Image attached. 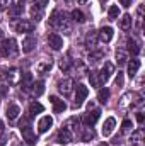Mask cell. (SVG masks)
<instances>
[{
	"instance_id": "6da1fadb",
	"label": "cell",
	"mask_w": 145,
	"mask_h": 146,
	"mask_svg": "<svg viewBox=\"0 0 145 146\" xmlns=\"http://www.w3.org/2000/svg\"><path fill=\"white\" fill-rule=\"evenodd\" d=\"M19 129H21V133H22V139L28 143V145H36L38 138L36 134H34V131H33V127L29 126V119L28 117H24L21 122H19Z\"/></svg>"
},
{
	"instance_id": "7a4b0ae2",
	"label": "cell",
	"mask_w": 145,
	"mask_h": 146,
	"mask_svg": "<svg viewBox=\"0 0 145 146\" xmlns=\"http://www.w3.org/2000/svg\"><path fill=\"white\" fill-rule=\"evenodd\" d=\"M15 53H17V46H15V41H14V39H5V41H2V44H0V56H2V58L14 56Z\"/></svg>"
},
{
	"instance_id": "3957f363",
	"label": "cell",
	"mask_w": 145,
	"mask_h": 146,
	"mask_svg": "<svg viewBox=\"0 0 145 146\" xmlns=\"http://www.w3.org/2000/svg\"><path fill=\"white\" fill-rule=\"evenodd\" d=\"M87 95H89V88H87L85 85H77V90H75V102H73V106H75V107H80V106L84 104V100L87 99Z\"/></svg>"
},
{
	"instance_id": "277c9868",
	"label": "cell",
	"mask_w": 145,
	"mask_h": 146,
	"mask_svg": "<svg viewBox=\"0 0 145 146\" xmlns=\"http://www.w3.org/2000/svg\"><path fill=\"white\" fill-rule=\"evenodd\" d=\"M135 99H140V95H138V94H133V92H128V94H125V95L119 99L118 107H119V109H126V107H130V106L135 104Z\"/></svg>"
},
{
	"instance_id": "5b68a950",
	"label": "cell",
	"mask_w": 145,
	"mask_h": 146,
	"mask_svg": "<svg viewBox=\"0 0 145 146\" xmlns=\"http://www.w3.org/2000/svg\"><path fill=\"white\" fill-rule=\"evenodd\" d=\"M113 73H114V65H113V63H109V61H108V63H104L103 70H101V72L97 73V75H99V80H101V85L108 82V80H109V76H111Z\"/></svg>"
},
{
	"instance_id": "8992f818",
	"label": "cell",
	"mask_w": 145,
	"mask_h": 146,
	"mask_svg": "<svg viewBox=\"0 0 145 146\" xmlns=\"http://www.w3.org/2000/svg\"><path fill=\"white\" fill-rule=\"evenodd\" d=\"M72 131L68 129V127H62L60 131H58V136H56V141L60 143V145H68V143H72Z\"/></svg>"
},
{
	"instance_id": "52a82bcc",
	"label": "cell",
	"mask_w": 145,
	"mask_h": 146,
	"mask_svg": "<svg viewBox=\"0 0 145 146\" xmlns=\"http://www.w3.org/2000/svg\"><path fill=\"white\" fill-rule=\"evenodd\" d=\"M36 48V37L33 34H28V36L22 39V53H31L33 49Z\"/></svg>"
},
{
	"instance_id": "ba28073f",
	"label": "cell",
	"mask_w": 145,
	"mask_h": 146,
	"mask_svg": "<svg viewBox=\"0 0 145 146\" xmlns=\"http://www.w3.org/2000/svg\"><path fill=\"white\" fill-rule=\"evenodd\" d=\"M14 27H15V31H17V33H21V34H22V33H31V31L34 29V24H33L31 21L21 19L19 22H15V26H14Z\"/></svg>"
},
{
	"instance_id": "9c48e42d",
	"label": "cell",
	"mask_w": 145,
	"mask_h": 146,
	"mask_svg": "<svg viewBox=\"0 0 145 146\" xmlns=\"http://www.w3.org/2000/svg\"><path fill=\"white\" fill-rule=\"evenodd\" d=\"M48 44H50V48H51V49L58 51V49H62V48H63V39H62V36H58V34L51 33V34L48 36Z\"/></svg>"
},
{
	"instance_id": "30bf717a",
	"label": "cell",
	"mask_w": 145,
	"mask_h": 146,
	"mask_svg": "<svg viewBox=\"0 0 145 146\" xmlns=\"http://www.w3.org/2000/svg\"><path fill=\"white\" fill-rule=\"evenodd\" d=\"M101 117V110L99 109H92L89 110L87 114H85V117H84V122L87 124V126H94L96 122H97V119Z\"/></svg>"
},
{
	"instance_id": "8fae6325",
	"label": "cell",
	"mask_w": 145,
	"mask_h": 146,
	"mask_svg": "<svg viewBox=\"0 0 145 146\" xmlns=\"http://www.w3.org/2000/svg\"><path fill=\"white\" fill-rule=\"evenodd\" d=\"M72 88H73V80L72 78H65V80L58 82V92H60V94L68 95V94L72 92Z\"/></svg>"
},
{
	"instance_id": "7c38bea8",
	"label": "cell",
	"mask_w": 145,
	"mask_h": 146,
	"mask_svg": "<svg viewBox=\"0 0 145 146\" xmlns=\"http://www.w3.org/2000/svg\"><path fill=\"white\" fill-rule=\"evenodd\" d=\"M21 72L17 70V68H10V70H7V75H5V78H7V82L10 83V85H15V83H19L21 82Z\"/></svg>"
},
{
	"instance_id": "4fadbf2b",
	"label": "cell",
	"mask_w": 145,
	"mask_h": 146,
	"mask_svg": "<svg viewBox=\"0 0 145 146\" xmlns=\"http://www.w3.org/2000/svg\"><path fill=\"white\" fill-rule=\"evenodd\" d=\"M50 100H51V104H53V110H55V114H60V112H63V110L67 109L65 100L58 99L56 95H51V97H50Z\"/></svg>"
},
{
	"instance_id": "5bb4252c",
	"label": "cell",
	"mask_w": 145,
	"mask_h": 146,
	"mask_svg": "<svg viewBox=\"0 0 145 146\" xmlns=\"http://www.w3.org/2000/svg\"><path fill=\"white\" fill-rule=\"evenodd\" d=\"M51 126H53V119H51L50 115H44V117H41L39 122H38V131H39V133H46Z\"/></svg>"
},
{
	"instance_id": "9a60e30c",
	"label": "cell",
	"mask_w": 145,
	"mask_h": 146,
	"mask_svg": "<svg viewBox=\"0 0 145 146\" xmlns=\"http://www.w3.org/2000/svg\"><path fill=\"white\" fill-rule=\"evenodd\" d=\"M97 36H99V41H101V42H109V41L113 39V29L106 26V27H103V29L97 33Z\"/></svg>"
},
{
	"instance_id": "2e32d148",
	"label": "cell",
	"mask_w": 145,
	"mask_h": 146,
	"mask_svg": "<svg viewBox=\"0 0 145 146\" xmlns=\"http://www.w3.org/2000/svg\"><path fill=\"white\" fill-rule=\"evenodd\" d=\"M140 70V60H137V58H133L130 63H128V76L130 78H133L137 73Z\"/></svg>"
},
{
	"instance_id": "e0dca14e",
	"label": "cell",
	"mask_w": 145,
	"mask_h": 146,
	"mask_svg": "<svg viewBox=\"0 0 145 146\" xmlns=\"http://www.w3.org/2000/svg\"><path fill=\"white\" fill-rule=\"evenodd\" d=\"M114 126H116V121H114V117H108V119L104 121V126H103V134H104V136H109V134L113 133Z\"/></svg>"
},
{
	"instance_id": "ac0fdd59",
	"label": "cell",
	"mask_w": 145,
	"mask_h": 146,
	"mask_svg": "<svg viewBox=\"0 0 145 146\" xmlns=\"http://www.w3.org/2000/svg\"><path fill=\"white\" fill-rule=\"evenodd\" d=\"M19 114H21L19 106H15V104H10V106L7 107V119H9V121H15Z\"/></svg>"
},
{
	"instance_id": "d6986e66",
	"label": "cell",
	"mask_w": 145,
	"mask_h": 146,
	"mask_svg": "<svg viewBox=\"0 0 145 146\" xmlns=\"http://www.w3.org/2000/svg\"><path fill=\"white\" fill-rule=\"evenodd\" d=\"M31 92H33L34 97L43 95V92H44V83H43V82H33V83H31Z\"/></svg>"
},
{
	"instance_id": "ffe728a7",
	"label": "cell",
	"mask_w": 145,
	"mask_h": 146,
	"mask_svg": "<svg viewBox=\"0 0 145 146\" xmlns=\"http://www.w3.org/2000/svg\"><path fill=\"white\" fill-rule=\"evenodd\" d=\"M119 27H121L123 31H128V29L132 27V15H130V14H125V15L119 19Z\"/></svg>"
},
{
	"instance_id": "44dd1931",
	"label": "cell",
	"mask_w": 145,
	"mask_h": 146,
	"mask_svg": "<svg viewBox=\"0 0 145 146\" xmlns=\"http://www.w3.org/2000/svg\"><path fill=\"white\" fill-rule=\"evenodd\" d=\"M116 60H118V65H126L128 61V53L125 49H116Z\"/></svg>"
},
{
	"instance_id": "7402d4cb",
	"label": "cell",
	"mask_w": 145,
	"mask_h": 146,
	"mask_svg": "<svg viewBox=\"0 0 145 146\" xmlns=\"http://www.w3.org/2000/svg\"><path fill=\"white\" fill-rule=\"evenodd\" d=\"M44 110V107L39 104V102H31V106H29V115L33 117V115H36V114H41Z\"/></svg>"
},
{
	"instance_id": "603a6c76",
	"label": "cell",
	"mask_w": 145,
	"mask_h": 146,
	"mask_svg": "<svg viewBox=\"0 0 145 146\" xmlns=\"http://www.w3.org/2000/svg\"><path fill=\"white\" fill-rule=\"evenodd\" d=\"M22 10H24V2L21 0L15 7H10V9H9V14H10V15H14V17H17V15H21V14H22Z\"/></svg>"
},
{
	"instance_id": "cb8c5ba5",
	"label": "cell",
	"mask_w": 145,
	"mask_h": 146,
	"mask_svg": "<svg viewBox=\"0 0 145 146\" xmlns=\"http://www.w3.org/2000/svg\"><path fill=\"white\" fill-rule=\"evenodd\" d=\"M128 49L132 51L133 56H137V54L140 53V46H138V42H137L135 39H128Z\"/></svg>"
},
{
	"instance_id": "d4e9b609",
	"label": "cell",
	"mask_w": 145,
	"mask_h": 146,
	"mask_svg": "<svg viewBox=\"0 0 145 146\" xmlns=\"http://www.w3.org/2000/svg\"><path fill=\"white\" fill-rule=\"evenodd\" d=\"M97 99H99V102L101 104H106L109 99V90L108 88H101L99 92H97Z\"/></svg>"
},
{
	"instance_id": "484cf974",
	"label": "cell",
	"mask_w": 145,
	"mask_h": 146,
	"mask_svg": "<svg viewBox=\"0 0 145 146\" xmlns=\"http://www.w3.org/2000/svg\"><path fill=\"white\" fill-rule=\"evenodd\" d=\"M132 129H133L132 121L130 119H125L123 124H121V134H128V133H132Z\"/></svg>"
},
{
	"instance_id": "4316f807",
	"label": "cell",
	"mask_w": 145,
	"mask_h": 146,
	"mask_svg": "<svg viewBox=\"0 0 145 146\" xmlns=\"http://www.w3.org/2000/svg\"><path fill=\"white\" fill-rule=\"evenodd\" d=\"M79 126H80V121H79L77 117H70L65 127H68L70 131H77V129H79Z\"/></svg>"
},
{
	"instance_id": "83f0119b",
	"label": "cell",
	"mask_w": 145,
	"mask_h": 146,
	"mask_svg": "<svg viewBox=\"0 0 145 146\" xmlns=\"http://www.w3.org/2000/svg\"><path fill=\"white\" fill-rule=\"evenodd\" d=\"M31 17H33L34 21H39V19L43 17V9L38 7V5H33V9H31Z\"/></svg>"
},
{
	"instance_id": "f1b7e54d",
	"label": "cell",
	"mask_w": 145,
	"mask_h": 146,
	"mask_svg": "<svg viewBox=\"0 0 145 146\" xmlns=\"http://www.w3.org/2000/svg\"><path fill=\"white\" fill-rule=\"evenodd\" d=\"M21 78H22V88H29L31 83H33V75L31 73H24Z\"/></svg>"
},
{
	"instance_id": "f546056e",
	"label": "cell",
	"mask_w": 145,
	"mask_h": 146,
	"mask_svg": "<svg viewBox=\"0 0 145 146\" xmlns=\"http://www.w3.org/2000/svg\"><path fill=\"white\" fill-rule=\"evenodd\" d=\"M72 19L75 21V22H84L85 21V15H84V12L82 10H72Z\"/></svg>"
},
{
	"instance_id": "4dcf8cb0",
	"label": "cell",
	"mask_w": 145,
	"mask_h": 146,
	"mask_svg": "<svg viewBox=\"0 0 145 146\" xmlns=\"http://www.w3.org/2000/svg\"><path fill=\"white\" fill-rule=\"evenodd\" d=\"M103 56H104L103 51H94V53L89 54V61H91V63H97L99 60H103Z\"/></svg>"
},
{
	"instance_id": "1f68e13d",
	"label": "cell",
	"mask_w": 145,
	"mask_h": 146,
	"mask_svg": "<svg viewBox=\"0 0 145 146\" xmlns=\"http://www.w3.org/2000/svg\"><path fill=\"white\" fill-rule=\"evenodd\" d=\"M108 15L111 21H114V19H118V15H119V9H118V5H111L108 10Z\"/></svg>"
},
{
	"instance_id": "d6a6232c",
	"label": "cell",
	"mask_w": 145,
	"mask_h": 146,
	"mask_svg": "<svg viewBox=\"0 0 145 146\" xmlns=\"http://www.w3.org/2000/svg\"><path fill=\"white\" fill-rule=\"evenodd\" d=\"M89 80H91V85H92V87H99V85H101V80H99V75H97V72H91V75H89Z\"/></svg>"
},
{
	"instance_id": "836d02e7",
	"label": "cell",
	"mask_w": 145,
	"mask_h": 146,
	"mask_svg": "<svg viewBox=\"0 0 145 146\" xmlns=\"http://www.w3.org/2000/svg\"><path fill=\"white\" fill-rule=\"evenodd\" d=\"M94 136H96V133L92 131V127H87L82 134V141H91V139H94Z\"/></svg>"
},
{
	"instance_id": "e575fe53",
	"label": "cell",
	"mask_w": 145,
	"mask_h": 146,
	"mask_svg": "<svg viewBox=\"0 0 145 146\" xmlns=\"http://www.w3.org/2000/svg\"><path fill=\"white\" fill-rule=\"evenodd\" d=\"M51 70V61H48V63H39L36 66V72L38 73H46Z\"/></svg>"
},
{
	"instance_id": "d590c367",
	"label": "cell",
	"mask_w": 145,
	"mask_h": 146,
	"mask_svg": "<svg viewBox=\"0 0 145 146\" xmlns=\"http://www.w3.org/2000/svg\"><path fill=\"white\" fill-rule=\"evenodd\" d=\"M70 65H72V60L68 58V56H65V58H62L60 60V68L65 72V70H68L70 68Z\"/></svg>"
},
{
	"instance_id": "8d00e7d4",
	"label": "cell",
	"mask_w": 145,
	"mask_h": 146,
	"mask_svg": "<svg viewBox=\"0 0 145 146\" xmlns=\"http://www.w3.org/2000/svg\"><path fill=\"white\" fill-rule=\"evenodd\" d=\"M142 136H144V131H142V129H138V131L132 133V143H138Z\"/></svg>"
},
{
	"instance_id": "74e56055",
	"label": "cell",
	"mask_w": 145,
	"mask_h": 146,
	"mask_svg": "<svg viewBox=\"0 0 145 146\" xmlns=\"http://www.w3.org/2000/svg\"><path fill=\"white\" fill-rule=\"evenodd\" d=\"M14 5V0H0V9L2 10H7Z\"/></svg>"
},
{
	"instance_id": "f35d334b",
	"label": "cell",
	"mask_w": 145,
	"mask_h": 146,
	"mask_svg": "<svg viewBox=\"0 0 145 146\" xmlns=\"http://www.w3.org/2000/svg\"><path fill=\"white\" fill-rule=\"evenodd\" d=\"M85 42H87V46H94V42H96V33H89L87 37H85Z\"/></svg>"
},
{
	"instance_id": "ab89813d",
	"label": "cell",
	"mask_w": 145,
	"mask_h": 146,
	"mask_svg": "<svg viewBox=\"0 0 145 146\" xmlns=\"http://www.w3.org/2000/svg\"><path fill=\"white\" fill-rule=\"evenodd\" d=\"M114 85H116V87H123V73H121V72H118V75H116Z\"/></svg>"
},
{
	"instance_id": "60d3db41",
	"label": "cell",
	"mask_w": 145,
	"mask_h": 146,
	"mask_svg": "<svg viewBox=\"0 0 145 146\" xmlns=\"http://www.w3.org/2000/svg\"><path fill=\"white\" fill-rule=\"evenodd\" d=\"M48 2H50V0H34V5L41 7V9H44V7L48 5Z\"/></svg>"
},
{
	"instance_id": "b9f144b4",
	"label": "cell",
	"mask_w": 145,
	"mask_h": 146,
	"mask_svg": "<svg viewBox=\"0 0 145 146\" xmlns=\"http://www.w3.org/2000/svg\"><path fill=\"white\" fill-rule=\"evenodd\" d=\"M119 2H121L123 7H130V5H132V0H119Z\"/></svg>"
},
{
	"instance_id": "7bdbcfd3",
	"label": "cell",
	"mask_w": 145,
	"mask_h": 146,
	"mask_svg": "<svg viewBox=\"0 0 145 146\" xmlns=\"http://www.w3.org/2000/svg\"><path fill=\"white\" fill-rule=\"evenodd\" d=\"M137 121H138L140 124L144 122V114H142V112H138V114H137Z\"/></svg>"
},
{
	"instance_id": "ee69618b",
	"label": "cell",
	"mask_w": 145,
	"mask_h": 146,
	"mask_svg": "<svg viewBox=\"0 0 145 146\" xmlns=\"http://www.w3.org/2000/svg\"><path fill=\"white\" fill-rule=\"evenodd\" d=\"M3 129H5V127H3V122H2V121H0V134H2V133H3Z\"/></svg>"
},
{
	"instance_id": "f6af8a7d",
	"label": "cell",
	"mask_w": 145,
	"mask_h": 146,
	"mask_svg": "<svg viewBox=\"0 0 145 146\" xmlns=\"http://www.w3.org/2000/svg\"><path fill=\"white\" fill-rule=\"evenodd\" d=\"M79 3H85V2H89V0H77Z\"/></svg>"
},
{
	"instance_id": "bcb514c9",
	"label": "cell",
	"mask_w": 145,
	"mask_h": 146,
	"mask_svg": "<svg viewBox=\"0 0 145 146\" xmlns=\"http://www.w3.org/2000/svg\"><path fill=\"white\" fill-rule=\"evenodd\" d=\"M2 36H3V33H2V29H0V39H2Z\"/></svg>"
},
{
	"instance_id": "7dc6e473",
	"label": "cell",
	"mask_w": 145,
	"mask_h": 146,
	"mask_svg": "<svg viewBox=\"0 0 145 146\" xmlns=\"http://www.w3.org/2000/svg\"><path fill=\"white\" fill-rule=\"evenodd\" d=\"M99 146H108V145H106V143H101V145H99Z\"/></svg>"
},
{
	"instance_id": "c3c4849f",
	"label": "cell",
	"mask_w": 145,
	"mask_h": 146,
	"mask_svg": "<svg viewBox=\"0 0 145 146\" xmlns=\"http://www.w3.org/2000/svg\"><path fill=\"white\" fill-rule=\"evenodd\" d=\"M12 146H22V145H12Z\"/></svg>"
}]
</instances>
